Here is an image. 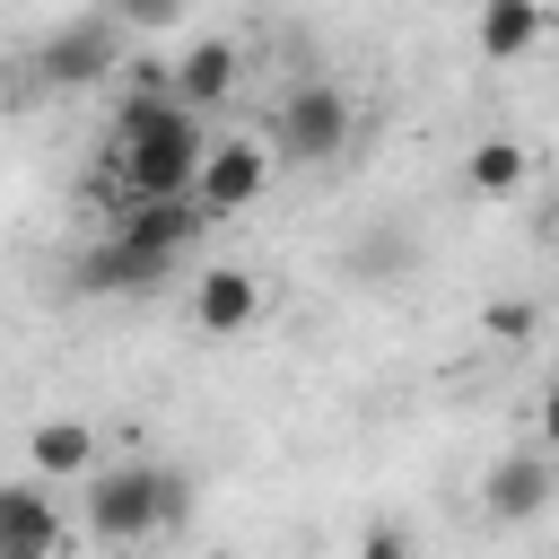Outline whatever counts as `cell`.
<instances>
[{"label": "cell", "mask_w": 559, "mask_h": 559, "mask_svg": "<svg viewBox=\"0 0 559 559\" xmlns=\"http://www.w3.org/2000/svg\"><path fill=\"white\" fill-rule=\"evenodd\" d=\"M70 550V507L52 498L44 472H17L0 489V559H61Z\"/></svg>", "instance_id": "5"}, {"label": "cell", "mask_w": 559, "mask_h": 559, "mask_svg": "<svg viewBox=\"0 0 559 559\" xmlns=\"http://www.w3.org/2000/svg\"><path fill=\"white\" fill-rule=\"evenodd\" d=\"M271 175H280V148H271V140H210L192 201H201L210 218H236V210H253V201L271 192Z\"/></svg>", "instance_id": "6"}, {"label": "cell", "mask_w": 559, "mask_h": 559, "mask_svg": "<svg viewBox=\"0 0 559 559\" xmlns=\"http://www.w3.org/2000/svg\"><path fill=\"white\" fill-rule=\"evenodd\" d=\"M550 498H559V454L550 445H515L480 472V515L489 524H533Z\"/></svg>", "instance_id": "7"}, {"label": "cell", "mask_w": 559, "mask_h": 559, "mask_svg": "<svg viewBox=\"0 0 559 559\" xmlns=\"http://www.w3.org/2000/svg\"><path fill=\"white\" fill-rule=\"evenodd\" d=\"M183 507H192L183 472H175V463H148V454L96 463V472L79 480V524H87V542H105V550H148V542H166V533L183 524Z\"/></svg>", "instance_id": "1"}, {"label": "cell", "mask_w": 559, "mask_h": 559, "mask_svg": "<svg viewBox=\"0 0 559 559\" xmlns=\"http://www.w3.org/2000/svg\"><path fill=\"white\" fill-rule=\"evenodd\" d=\"M166 271H175V253H157V245H140V236L114 227V236L79 262V288H87V297H122V288H157Z\"/></svg>", "instance_id": "10"}, {"label": "cell", "mask_w": 559, "mask_h": 559, "mask_svg": "<svg viewBox=\"0 0 559 559\" xmlns=\"http://www.w3.org/2000/svg\"><path fill=\"white\" fill-rule=\"evenodd\" d=\"M122 52H131V26L114 9H87V17H70L35 44V79L44 87H96V79L122 70Z\"/></svg>", "instance_id": "3"}, {"label": "cell", "mask_w": 559, "mask_h": 559, "mask_svg": "<svg viewBox=\"0 0 559 559\" xmlns=\"http://www.w3.org/2000/svg\"><path fill=\"white\" fill-rule=\"evenodd\" d=\"M542 35H550V0H480V9H472L480 61H524Z\"/></svg>", "instance_id": "12"}, {"label": "cell", "mask_w": 559, "mask_h": 559, "mask_svg": "<svg viewBox=\"0 0 559 559\" xmlns=\"http://www.w3.org/2000/svg\"><path fill=\"white\" fill-rule=\"evenodd\" d=\"M105 9H114V17L131 26V35H166V26H175V17L192 9V0H105Z\"/></svg>", "instance_id": "13"}, {"label": "cell", "mask_w": 559, "mask_h": 559, "mask_svg": "<svg viewBox=\"0 0 559 559\" xmlns=\"http://www.w3.org/2000/svg\"><path fill=\"white\" fill-rule=\"evenodd\" d=\"M96 463H105V445H96V419H79V411H52V419H35V428H26V472H44L52 489H79Z\"/></svg>", "instance_id": "8"}, {"label": "cell", "mask_w": 559, "mask_h": 559, "mask_svg": "<svg viewBox=\"0 0 559 559\" xmlns=\"http://www.w3.org/2000/svg\"><path fill=\"white\" fill-rule=\"evenodd\" d=\"M533 183V148H524V131H480L472 148H463V192H480V201H515Z\"/></svg>", "instance_id": "11"}, {"label": "cell", "mask_w": 559, "mask_h": 559, "mask_svg": "<svg viewBox=\"0 0 559 559\" xmlns=\"http://www.w3.org/2000/svg\"><path fill=\"white\" fill-rule=\"evenodd\" d=\"M183 306H192V323H201L210 341H245V332L271 314V280H262L253 262H201Z\"/></svg>", "instance_id": "4"}, {"label": "cell", "mask_w": 559, "mask_h": 559, "mask_svg": "<svg viewBox=\"0 0 559 559\" xmlns=\"http://www.w3.org/2000/svg\"><path fill=\"white\" fill-rule=\"evenodd\" d=\"M236 87H245V44H236V35H201V44L175 52V96H183L192 114H218Z\"/></svg>", "instance_id": "9"}, {"label": "cell", "mask_w": 559, "mask_h": 559, "mask_svg": "<svg viewBox=\"0 0 559 559\" xmlns=\"http://www.w3.org/2000/svg\"><path fill=\"white\" fill-rule=\"evenodd\" d=\"M533 445H550V454H559V376L533 393Z\"/></svg>", "instance_id": "15"}, {"label": "cell", "mask_w": 559, "mask_h": 559, "mask_svg": "<svg viewBox=\"0 0 559 559\" xmlns=\"http://www.w3.org/2000/svg\"><path fill=\"white\" fill-rule=\"evenodd\" d=\"M349 559H411V524H402V515H376V524L358 533Z\"/></svg>", "instance_id": "14"}, {"label": "cell", "mask_w": 559, "mask_h": 559, "mask_svg": "<svg viewBox=\"0 0 559 559\" xmlns=\"http://www.w3.org/2000/svg\"><path fill=\"white\" fill-rule=\"evenodd\" d=\"M349 140H358V96L341 79H297L271 114L280 166H332V157H349Z\"/></svg>", "instance_id": "2"}]
</instances>
